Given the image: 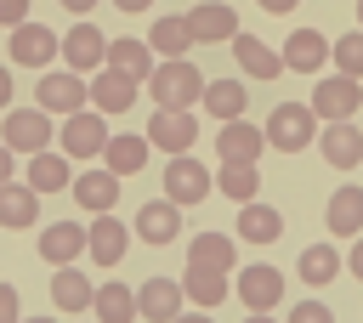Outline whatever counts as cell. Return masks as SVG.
I'll list each match as a JSON object with an SVG mask.
<instances>
[{
  "label": "cell",
  "mask_w": 363,
  "mask_h": 323,
  "mask_svg": "<svg viewBox=\"0 0 363 323\" xmlns=\"http://www.w3.org/2000/svg\"><path fill=\"white\" fill-rule=\"evenodd\" d=\"M68 193H74L79 210H96V215H102V210L119 204V176H113L108 164H91V170H79V176L68 181Z\"/></svg>",
  "instance_id": "obj_16"
},
{
  "label": "cell",
  "mask_w": 363,
  "mask_h": 323,
  "mask_svg": "<svg viewBox=\"0 0 363 323\" xmlns=\"http://www.w3.org/2000/svg\"><path fill=\"white\" fill-rule=\"evenodd\" d=\"M147 142L159 147V153H193V142H199V113L193 108H159L153 119H147Z\"/></svg>",
  "instance_id": "obj_6"
},
{
  "label": "cell",
  "mask_w": 363,
  "mask_h": 323,
  "mask_svg": "<svg viewBox=\"0 0 363 323\" xmlns=\"http://www.w3.org/2000/svg\"><path fill=\"white\" fill-rule=\"evenodd\" d=\"M357 23H363V0H357Z\"/></svg>",
  "instance_id": "obj_50"
},
{
  "label": "cell",
  "mask_w": 363,
  "mask_h": 323,
  "mask_svg": "<svg viewBox=\"0 0 363 323\" xmlns=\"http://www.w3.org/2000/svg\"><path fill=\"white\" fill-rule=\"evenodd\" d=\"M147 96H153V108H199L204 74H199L187 57H164V62H153V74H147Z\"/></svg>",
  "instance_id": "obj_1"
},
{
  "label": "cell",
  "mask_w": 363,
  "mask_h": 323,
  "mask_svg": "<svg viewBox=\"0 0 363 323\" xmlns=\"http://www.w3.org/2000/svg\"><path fill=\"white\" fill-rule=\"evenodd\" d=\"M346 261H340V249L335 244H312V249H301V283H312V289H323V283H335V272H340Z\"/></svg>",
  "instance_id": "obj_34"
},
{
  "label": "cell",
  "mask_w": 363,
  "mask_h": 323,
  "mask_svg": "<svg viewBox=\"0 0 363 323\" xmlns=\"http://www.w3.org/2000/svg\"><path fill=\"white\" fill-rule=\"evenodd\" d=\"M136 238L153 244V249L176 244V238H182V204H170V198H147V204H136Z\"/></svg>",
  "instance_id": "obj_12"
},
{
  "label": "cell",
  "mask_w": 363,
  "mask_h": 323,
  "mask_svg": "<svg viewBox=\"0 0 363 323\" xmlns=\"http://www.w3.org/2000/svg\"><path fill=\"white\" fill-rule=\"evenodd\" d=\"M34 102L45 108V113H79V108H91V79L85 74H74V68H45L40 74V85H34Z\"/></svg>",
  "instance_id": "obj_3"
},
{
  "label": "cell",
  "mask_w": 363,
  "mask_h": 323,
  "mask_svg": "<svg viewBox=\"0 0 363 323\" xmlns=\"http://www.w3.org/2000/svg\"><path fill=\"white\" fill-rule=\"evenodd\" d=\"M17 323H57V317H17Z\"/></svg>",
  "instance_id": "obj_49"
},
{
  "label": "cell",
  "mask_w": 363,
  "mask_h": 323,
  "mask_svg": "<svg viewBox=\"0 0 363 323\" xmlns=\"http://www.w3.org/2000/svg\"><path fill=\"white\" fill-rule=\"evenodd\" d=\"M57 6H62V11H74V17H91V11H96V0H57Z\"/></svg>",
  "instance_id": "obj_43"
},
{
  "label": "cell",
  "mask_w": 363,
  "mask_h": 323,
  "mask_svg": "<svg viewBox=\"0 0 363 323\" xmlns=\"http://www.w3.org/2000/svg\"><path fill=\"white\" fill-rule=\"evenodd\" d=\"M79 255H85V227H79V221H51V227L40 232V261L68 266V261H79Z\"/></svg>",
  "instance_id": "obj_23"
},
{
  "label": "cell",
  "mask_w": 363,
  "mask_h": 323,
  "mask_svg": "<svg viewBox=\"0 0 363 323\" xmlns=\"http://www.w3.org/2000/svg\"><path fill=\"white\" fill-rule=\"evenodd\" d=\"M187 266H204V272H233L238 266V249L227 232H199L187 244Z\"/></svg>",
  "instance_id": "obj_25"
},
{
  "label": "cell",
  "mask_w": 363,
  "mask_h": 323,
  "mask_svg": "<svg viewBox=\"0 0 363 323\" xmlns=\"http://www.w3.org/2000/svg\"><path fill=\"white\" fill-rule=\"evenodd\" d=\"M329 62H335L340 74H352V79H363V28H352V34H340V40L329 45Z\"/></svg>",
  "instance_id": "obj_37"
},
{
  "label": "cell",
  "mask_w": 363,
  "mask_h": 323,
  "mask_svg": "<svg viewBox=\"0 0 363 323\" xmlns=\"http://www.w3.org/2000/svg\"><path fill=\"white\" fill-rule=\"evenodd\" d=\"M57 51H62V40H57L45 23H17V28H11V62H17V68H40V74H45Z\"/></svg>",
  "instance_id": "obj_10"
},
{
  "label": "cell",
  "mask_w": 363,
  "mask_h": 323,
  "mask_svg": "<svg viewBox=\"0 0 363 323\" xmlns=\"http://www.w3.org/2000/svg\"><path fill=\"white\" fill-rule=\"evenodd\" d=\"M17 317H23V300L11 283H0V323H17Z\"/></svg>",
  "instance_id": "obj_39"
},
{
  "label": "cell",
  "mask_w": 363,
  "mask_h": 323,
  "mask_svg": "<svg viewBox=\"0 0 363 323\" xmlns=\"http://www.w3.org/2000/svg\"><path fill=\"white\" fill-rule=\"evenodd\" d=\"M136 85H142V79H130V74H119V68L102 62V68L91 74V108H96V113H130V108H136Z\"/></svg>",
  "instance_id": "obj_13"
},
{
  "label": "cell",
  "mask_w": 363,
  "mask_h": 323,
  "mask_svg": "<svg viewBox=\"0 0 363 323\" xmlns=\"http://www.w3.org/2000/svg\"><path fill=\"white\" fill-rule=\"evenodd\" d=\"M74 181V170H68V159H57L51 147H40V153H28V187L34 193H62Z\"/></svg>",
  "instance_id": "obj_30"
},
{
  "label": "cell",
  "mask_w": 363,
  "mask_h": 323,
  "mask_svg": "<svg viewBox=\"0 0 363 323\" xmlns=\"http://www.w3.org/2000/svg\"><path fill=\"white\" fill-rule=\"evenodd\" d=\"M233 62H238L250 79H278V74H284V51H272V45L255 40V34H233Z\"/></svg>",
  "instance_id": "obj_21"
},
{
  "label": "cell",
  "mask_w": 363,
  "mask_h": 323,
  "mask_svg": "<svg viewBox=\"0 0 363 323\" xmlns=\"http://www.w3.org/2000/svg\"><path fill=\"white\" fill-rule=\"evenodd\" d=\"M125 244H130V227L113 215V210H102L91 227H85V255L96 261V266H119V255H125Z\"/></svg>",
  "instance_id": "obj_14"
},
{
  "label": "cell",
  "mask_w": 363,
  "mask_h": 323,
  "mask_svg": "<svg viewBox=\"0 0 363 323\" xmlns=\"http://www.w3.org/2000/svg\"><path fill=\"white\" fill-rule=\"evenodd\" d=\"M108 68H119V74H130V79L147 85V74H153V45H147V40H108Z\"/></svg>",
  "instance_id": "obj_29"
},
{
  "label": "cell",
  "mask_w": 363,
  "mask_h": 323,
  "mask_svg": "<svg viewBox=\"0 0 363 323\" xmlns=\"http://www.w3.org/2000/svg\"><path fill=\"white\" fill-rule=\"evenodd\" d=\"M0 23H6V28L28 23V0H0Z\"/></svg>",
  "instance_id": "obj_40"
},
{
  "label": "cell",
  "mask_w": 363,
  "mask_h": 323,
  "mask_svg": "<svg viewBox=\"0 0 363 323\" xmlns=\"http://www.w3.org/2000/svg\"><path fill=\"white\" fill-rule=\"evenodd\" d=\"M182 300H187V289H182L176 278H147V283L136 289V317H147V323H170V317L182 312Z\"/></svg>",
  "instance_id": "obj_18"
},
{
  "label": "cell",
  "mask_w": 363,
  "mask_h": 323,
  "mask_svg": "<svg viewBox=\"0 0 363 323\" xmlns=\"http://www.w3.org/2000/svg\"><path fill=\"white\" fill-rule=\"evenodd\" d=\"M113 6H119V11H147L153 0H113Z\"/></svg>",
  "instance_id": "obj_47"
},
{
  "label": "cell",
  "mask_w": 363,
  "mask_h": 323,
  "mask_svg": "<svg viewBox=\"0 0 363 323\" xmlns=\"http://www.w3.org/2000/svg\"><path fill=\"white\" fill-rule=\"evenodd\" d=\"M147 45H153V57H187L199 40H193L187 17H159V23H153V34H147Z\"/></svg>",
  "instance_id": "obj_33"
},
{
  "label": "cell",
  "mask_w": 363,
  "mask_h": 323,
  "mask_svg": "<svg viewBox=\"0 0 363 323\" xmlns=\"http://www.w3.org/2000/svg\"><path fill=\"white\" fill-rule=\"evenodd\" d=\"M312 113H323V119H352V113H363V79H352V74H323L318 85H312Z\"/></svg>",
  "instance_id": "obj_4"
},
{
  "label": "cell",
  "mask_w": 363,
  "mask_h": 323,
  "mask_svg": "<svg viewBox=\"0 0 363 323\" xmlns=\"http://www.w3.org/2000/svg\"><path fill=\"white\" fill-rule=\"evenodd\" d=\"M284 323H335V312H329L323 300H301V306H295Z\"/></svg>",
  "instance_id": "obj_38"
},
{
  "label": "cell",
  "mask_w": 363,
  "mask_h": 323,
  "mask_svg": "<svg viewBox=\"0 0 363 323\" xmlns=\"http://www.w3.org/2000/svg\"><path fill=\"white\" fill-rule=\"evenodd\" d=\"M233 295H238L250 312H272V306L284 300V272H278V266H267V261L238 266V272H233Z\"/></svg>",
  "instance_id": "obj_9"
},
{
  "label": "cell",
  "mask_w": 363,
  "mask_h": 323,
  "mask_svg": "<svg viewBox=\"0 0 363 323\" xmlns=\"http://www.w3.org/2000/svg\"><path fill=\"white\" fill-rule=\"evenodd\" d=\"M199 108H204V113H216V119L227 125V119H244V108H250V91H244V79H204V96H199Z\"/></svg>",
  "instance_id": "obj_24"
},
{
  "label": "cell",
  "mask_w": 363,
  "mask_h": 323,
  "mask_svg": "<svg viewBox=\"0 0 363 323\" xmlns=\"http://www.w3.org/2000/svg\"><path fill=\"white\" fill-rule=\"evenodd\" d=\"M0 142L11 153H40L51 147V113L34 102V108H6V125H0Z\"/></svg>",
  "instance_id": "obj_5"
},
{
  "label": "cell",
  "mask_w": 363,
  "mask_h": 323,
  "mask_svg": "<svg viewBox=\"0 0 363 323\" xmlns=\"http://www.w3.org/2000/svg\"><path fill=\"white\" fill-rule=\"evenodd\" d=\"M255 6H261V11H278V17H284V11H295L301 0H255Z\"/></svg>",
  "instance_id": "obj_44"
},
{
  "label": "cell",
  "mask_w": 363,
  "mask_h": 323,
  "mask_svg": "<svg viewBox=\"0 0 363 323\" xmlns=\"http://www.w3.org/2000/svg\"><path fill=\"white\" fill-rule=\"evenodd\" d=\"M216 187V176L199 164V159H187V153H176L170 164H164V198L170 204H182V210H193V204H204V193Z\"/></svg>",
  "instance_id": "obj_8"
},
{
  "label": "cell",
  "mask_w": 363,
  "mask_h": 323,
  "mask_svg": "<svg viewBox=\"0 0 363 323\" xmlns=\"http://www.w3.org/2000/svg\"><path fill=\"white\" fill-rule=\"evenodd\" d=\"M170 323H216V317H210V312H204V306H199V312H176V317H170Z\"/></svg>",
  "instance_id": "obj_45"
},
{
  "label": "cell",
  "mask_w": 363,
  "mask_h": 323,
  "mask_svg": "<svg viewBox=\"0 0 363 323\" xmlns=\"http://www.w3.org/2000/svg\"><path fill=\"white\" fill-rule=\"evenodd\" d=\"M346 266H352V278H357V283H363V232H357V238H352V249H346Z\"/></svg>",
  "instance_id": "obj_41"
},
{
  "label": "cell",
  "mask_w": 363,
  "mask_h": 323,
  "mask_svg": "<svg viewBox=\"0 0 363 323\" xmlns=\"http://www.w3.org/2000/svg\"><path fill=\"white\" fill-rule=\"evenodd\" d=\"M187 28H193L199 45H221V40L238 34V11H233L227 0H199V6L187 11Z\"/></svg>",
  "instance_id": "obj_15"
},
{
  "label": "cell",
  "mask_w": 363,
  "mask_h": 323,
  "mask_svg": "<svg viewBox=\"0 0 363 323\" xmlns=\"http://www.w3.org/2000/svg\"><path fill=\"white\" fill-rule=\"evenodd\" d=\"M11 96H17V85H11V68H0V108H11Z\"/></svg>",
  "instance_id": "obj_42"
},
{
  "label": "cell",
  "mask_w": 363,
  "mask_h": 323,
  "mask_svg": "<svg viewBox=\"0 0 363 323\" xmlns=\"http://www.w3.org/2000/svg\"><path fill=\"white\" fill-rule=\"evenodd\" d=\"M40 193L28 181H0V227H34Z\"/></svg>",
  "instance_id": "obj_27"
},
{
  "label": "cell",
  "mask_w": 363,
  "mask_h": 323,
  "mask_svg": "<svg viewBox=\"0 0 363 323\" xmlns=\"http://www.w3.org/2000/svg\"><path fill=\"white\" fill-rule=\"evenodd\" d=\"M323 221H329L335 238H357V232H363V187H335Z\"/></svg>",
  "instance_id": "obj_26"
},
{
  "label": "cell",
  "mask_w": 363,
  "mask_h": 323,
  "mask_svg": "<svg viewBox=\"0 0 363 323\" xmlns=\"http://www.w3.org/2000/svg\"><path fill=\"white\" fill-rule=\"evenodd\" d=\"M147 153H153V142H147V136H108L102 164H108L113 176H136V170L147 164Z\"/></svg>",
  "instance_id": "obj_28"
},
{
  "label": "cell",
  "mask_w": 363,
  "mask_h": 323,
  "mask_svg": "<svg viewBox=\"0 0 363 323\" xmlns=\"http://www.w3.org/2000/svg\"><path fill=\"white\" fill-rule=\"evenodd\" d=\"M182 289H187V300L193 306H221L227 300V272H204V266H187V278H182Z\"/></svg>",
  "instance_id": "obj_36"
},
{
  "label": "cell",
  "mask_w": 363,
  "mask_h": 323,
  "mask_svg": "<svg viewBox=\"0 0 363 323\" xmlns=\"http://www.w3.org/2000/svg\"><path fill=\"white\" fill-rule=\"evenodd\" d=\"M244 323H278V317H272V312H250Z\"/></svg>",
  "instance_id": "obj_48"
},
{
  "label": "cell",
  "mask_w": 363,
  "mask_h": 323,
  "mask_svg": "<svg viewBox=\"0 0 363 323\" xmlns=\"http://www.w3.org/2000/svg\"><path fill=\"white\" fill-rule=\"evenodd\" d=\"M91 323H96V317H91Z\"/></svg>",
  "instance_id": "obj_51"
},
{
  "label": "cell",
  "mask_w": 363,
  "mask_h": 323,
  "mask_svg": "<svg viewBox=\"0 0 363 323\" xmlns=\"http://www.w3.org/2000/svg\"><path fill=\"white\" fill-rule=\"evenodd\" d=\"M261 130H267V142L278 153H301V147L318 142V113H312V102H278Z\"/></svg>",
  "instance_id": "obj_2"
},
{
  "label": "cell",
  "mask_w": 363,
  "mask_h": 323,
  "mask_svg": "<svg viewBox=\"0 0 363 323\" xmlns=\"http://www.w3.org/2000/svg\"><path fill=\"white\" fill-rule=\"evenodd\" d=\"M62 62L79 74V68H102L108 62V40H102V28L96 23H74L68 28V40H62Z\"/></svg>",
  "instance_id": "obj_20"
},
{
  "label": "cell",
  "mask_w": 363,
  "mask_h": 323,
  "mask_svg": "<svg viewBox=\"0 0 363 323\" xmlns=\"http://www.w3.org/2000/svg\"><path fill=\"white\" fill-rule=\"evenodd\" d=\"M0 181H11V147L0 142Z\"/></svg>",
  "instance_id": "obj_46"
},
{
  "label": "cell",
  "mask_w": 363,
  "mask_h": 323,
  "mask_svg": "<svg viewBox=\"0 0 363 323\" xmlns=\"http://www.w3.org/2000/svg\"><path fill=\"white\" fill-rule=\"evenodd\" d=\"M216 187H221L233 204H250V198H261V170H255V164H221V170H216Z\"/></svg>",
  "instance_id": "obj_35"
},
{
  "label": "cell",
  "mask_w": 363,
  "mask_h": 323,
  "mask_svg": "<svg viewBox=\"0 0 363 323\" xmlns=\"http://www.w3.org/2000/svg\"><path fill=\"white\" fill-rule=\"evenodd\" d=\"M318 153H323V164L352 170V164H363V130L352 119H329L323 136H318Z\"/></svg>",
  "instance_id": "obj_17"
},
{
  "label": "cell",
  "mask_w": 363,
  "mask_h": 323,
  "mask_svg": "<svg viewBox=\"0 0 363 323\" xmlns=\"http://www.w3.org/2000/svg\"><path fill=\"white\" fill-rule=\"evenodd\" d=\"M102 147H108V113H91V108H79V113H68L62 119V153L68 159H102Z\"/></svg>",
  "instance_id": "obj_7"
},
{
  "label": "cell",
  "mask_w": 363,
  "mask_h": 323,
  "mask_svg": "<svg viewBox=\"0 0 363 323\" xmlns=\"http://www.w3.org/2000/svg\"><path fill=\"white\" fill-rule=\"evenodd\" d=\"M278 232H284V215H278L272 204H261V198L238 204V238H244V244L267 249V244H278Z\"/></svg>",
  "instance_id": "obj_22"
},
{
  "label": "cell",
  "mask_w": 363,
  "mask_h": 323,
  "mask_svg": "<svg viewBox=\"0 0 363 323\" xmlns=\"http://www.w3.org/2000/svg\"><path fill=\"white\" fill-rule=\"evenodd\" d=\"M91 312H96V323H136V289L102 283V289L91 295Z\"/></svg>",
  "instance_id": "obj_32"
},
{
  "label": "cell",
  "mask_w": 363,
  "mask_h": 323,
  "mask_svg": "<svg viewBox=\"0 0 363 323\" xmlns=\"http://www.w3.org/2000/svg\"><path fill=\"white\" fill-rule=\"evenodd\" d=\"M91 295H96V289H91V278H85L74 261H68V266H57V278H51V300H57L62 312H85V306H91Z\"/></svg>",
  "instance_id": "obj_31"
},
{
  "label": "cell",
  "mask_w": 363,
  "mask_h": 323,
  "mask_svg": "<svg viewBox=\"0 0 363 323\" xmlns=\"http://www.w3.org/2000/svg\"><path fill=\"white\" fill-rule=\"evenodd\" d=\"M261 147H267V130L250 125V119H227V125L216 130V159H221V164H255Z\"/></svg>",
  "instance_id": "obj_11"
},
{
  "label": "cell",
  "mask_w": 363,
  "mask_h": 323,
  "mask_svg": "<svg viewBox=\"0 0 363 323\" xmlns=\"http://www.w3.org/2000/svg\"><path fill=\"white\" fill-rule=\"evenodd\" d=\"M323 62H329V40H323L318 28H295V34L284 40V74H312V79H318Z\"/></svg>",
  "instance_id": "obj_19"
}]
</instances>
